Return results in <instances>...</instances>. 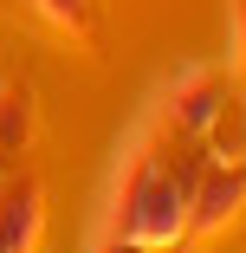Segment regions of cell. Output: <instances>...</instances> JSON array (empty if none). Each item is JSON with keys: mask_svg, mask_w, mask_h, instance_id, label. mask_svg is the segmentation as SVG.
<instances>
[{"mask_svg": "<svg viewBox=\"0 0 246 253\" xmlns=\"http://www.w3.org/2000/svg\"><path fill=\"white\" fill-rule=\"evenodd\" d=\"M201 163H208L201 143L162 130L156 117H142L136 136L123 143L117 175H110V195H104V221H97V234L142 240L149 253L188 240V208H194Z\"/></svg>", "mask_w": 246, "mask_h": 253, "instance_id": "1", "label": "cell"}, {"mask_svg": "<svg viewBox=\"0 0 246 253\" xmlns=\"http://www.w3.org/2000/svg\"><path fill=\"white\" fill-rule=\"evenodd\" d=\"M233 91H240V65H181V72L156 91L149 117H156L162 130L188 136V143H208V130H214V117L227 111Z\"/></svg>", "mask_w": 246, "mask_h": 253, "instance_id": "2", "label": "cell"}, {"mask_svg": "<svg viewBox=\"0 0 246 253\" xmlns=\"http://www.w3.org/2000/svg\"><path fill=\"white\" fill-rule=\"evenodd\" d=\"M246 208V163H201V182H194V208H188V234L214 240L233 214Z\"/></svg>", "mask_w": 246, "mask_h": 253, "instance_id": "3", "label": "cell"}, {"mask_svg": "<svg viewBox=\"0 0 246 253\" xmlns=\"http://www.w3.org/2000/svg\"><path fill=\"white\" fill-rule=\"evenodd\" d=\"M39 227H45V195L33 175H0V253H39Z\"/></svg>", "mask_w": 246, "mask_h": 253, "instance_id": "4", "label": "cell"}, {"mask_svg": "<svg viewBox=\"0 0 246 253\" xmlns=\"http://www.w3.org/2000/svg\"><path fill=\"white\" fill-rule=\"evenodd\" d=\"M33 130H39L33 84L7 78V84H0V175H13V163H20V149L33 143Z\"/></svg>", "mask_w": 246, "mask_h": 253, "instance_id": "5", "label": "cell"}, {"mask_svg": "<svg viewBox=\"0 0 246 253\" xmlns=\"http://www.w3.org/2000/svg\"><path fill=\"white\" fill-rule=\"evenodd\" d=\"M33 7L45 13V20H52V26H91V0H33Z\"/></svg>", "mask_w": 246, "mask_h": 253, "instance_id": "6", "label": "cell"}, {"mask_svg": "<svg viewBox=\"0 0 246 253\" xmlns=\"http://www.w3.org/2000/svg\"><path fill=\"white\" fill-rule=\"evenodd\" d=\"M91 253H149V247H142V240H117V234H97Z\"/></svg>", "mask_w": 246, "mask_h": 253, "instance_id": "7", "label": "cell"}, {"mask_svg": "<svg viewBox=\"0 0 246 253\" xmlns=\"http://www.w3.org/2000/svg\"><path fill=\"white\" fill-rule=\"evenodd\" d=\"M240 91H246V0H240Z\"/></svg>", "mask_w": 246, "mask_h": 253, "instance_id": "8", "label": "cell"}]
</instances>
